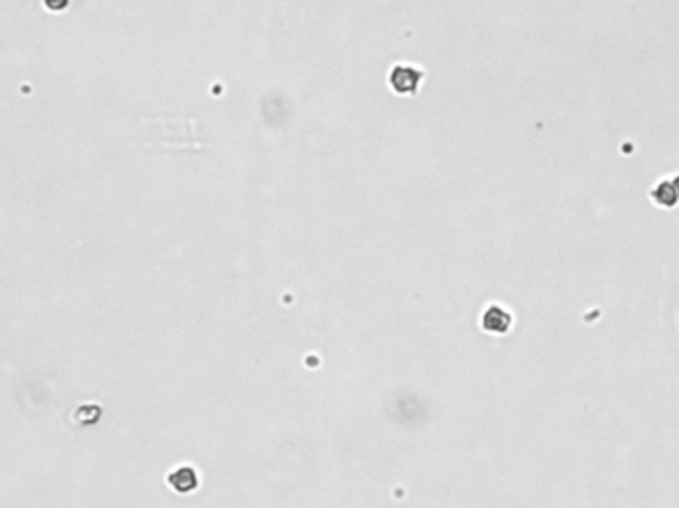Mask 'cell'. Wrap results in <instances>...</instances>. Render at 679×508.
<instances>
[{"instance_id": "6da1fadb", "label": "cell", "mask_w": 679, "mask_h": 508, "mask_svg": "<svg viewBox=\"0 0 679 508\" xmlns=\"http://www.w3.org/2000/svg\"><path fill=\"white\" fill-rule=\"evenodd\" d=\"M421 70L413 68L410 64H400L391 70L390 83L393 92L403 93V95H413L418 92L419 83H421Z\"/></svg>"}, {"instance_id": "7a4b0ae2", "label": "cell", "mask_w": 679, "mask_h": 508, "mask_svg": "<svg viewBox=\"0 0 679 508\" xmlns=\"http://www.w3.org/2000/svg\"><path fill=\"white\" fill-rule=\"evenodd\" d=\"M653 201L660 204V207H673L678 201V193L670 183H661L655 191H653Z\"/></svg>"}, {"instance_id": "3957f363", "label": "cell", "mask_w": 679, "mask_h": 508, "mask_svg": "<svg viewBox=\"0 0 679 508\" xmlns=\"http://www.w3.org/2000/svg\"><path fill=\"white\" fill-rule=\"evenodd\" d=\"M673 189H675V193H678V199H679V177L675 179V183H673Z\"/></svg>"}]
</instances>
